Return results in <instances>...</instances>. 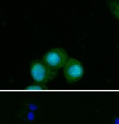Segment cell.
I'll use <instances>...</instances> for the list:
<instances>
[{"label": "cell", "instance_id": "3957f363", "mask_svg": "<svg viewBox=\"0 0 119 124\" xmlns=\"http://www.w3.org/2000/svg\"><path fill=\"white\" fill-rule=\"evenodd\" d=\"M64 75L68 82H75L82 78L84 73L83 66L75 58H69L63 67Z\"/></svg>", "mask_w": 119, "mask_h": 124}, {"label": "cell", "instance_id": "5b68a950", "mask_svg": "<svg viewBox=\"0 0 119 124\" xmlns=\"http://www.w3.org/2000/svg\"><path fill=\"white\" fill-rule=\"evenodd\" d=\"M116 1H118L119 2V0H116Z\"/></svg>", "mask_w": 119, "mask_h": 124}, {"label": "cell", "instance_id": "7a4b0ae2", "mask_svg": "<svg viewBox=\"0 0 119 124\" xmlns=\"http://www.w3.org/2000/svg\"><path fill=\"white\" fill-rule=\"evenodd\" d=\"M43 61L50 68L58 70L65 66L68 61V55L65 49L54 48L45 54Z\"/></svg>", "mask_w": 119, "mask_h": 124}, {"label": "cell", "instance_id": "277c9868", "mask_svg": "<svg viewBox=\"0 0 119 124\" xmlns=\"http://www.w3.org/2000/svg\"><path fill=\"white\" fill-rule=\"evenodd\" d=\"M108 6L112 14L119 19V2L116 0H110L108 1Z\"/></svg>", "mask_w": 119, "mask_h": 124}, {"label": "cell", "instance_id": "6da1fadb", "mask_svg": "<svg viewBox=\"0 0 119 124\" xmlns=\"http://www.w3.org/2000/svg\"><path fill=\"white\" fill-rule=\"evenodd\" d=\"M57 71L50 68L44 61H34L31 64L30 73L37 83L44 84L52 80L56 76Z\"/></svg>", "mask_w": 119, "mask_h": 124}]
</instances>
